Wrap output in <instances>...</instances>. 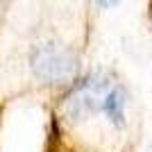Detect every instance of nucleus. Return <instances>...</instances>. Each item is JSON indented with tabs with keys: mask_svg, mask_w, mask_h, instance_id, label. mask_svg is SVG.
<instances>
[{
	"mask_svg": "<svg viewBox=\"0 0 152 152\" xmlns=\"http://www.w3.org/2000/svg\"><path fill=\"white\" fill-rule=\"evenodd\" d=\"M148 152H152V148H148Z\"/></svg>",
	"mask_w": 152,
	"mask_h": 152,
	"instance_id": "nucleus-4",
	"label": "nucleus"
},
{
	"mask_svg": "<svg viewBox=\"0 0 152 152\" xmlns=\"http://www.w3.org/2000/svg\"><path fill=\"white\" fill-rule=\"evenodd\" d=\"M125 107H127V91L123 86L116 84L114 89L109 91L107 100H104V107H102V114L107 116L114 125L123 127L125 125Z\"/></svg>",
	"mask_w": 152,
	"mask_h": 152,
	"instance_id": "nucleus-3",
	"label": "nucleus"
},
{
	"mask_svg": "<svg viewBox=\"0 0 152 152\" xmlns=\"http://www.w3.org/2000/svg\"><path fill=\"white\" fill-rule=\"evenodd\" d=\"M30 66L34 75L45 84H59L68 82L77 70V57L75 52L57 43V41H45L32 48Z\"/></svg>",
	"mask_w": 152,
	"mask_h": 152,
	"instance_id": "nucleus-1",
	"label": "nucleus"
},
{
	"mask_svg": "<svg viewBox=\"0 0 152 152\" xmlns=\"http://www.w3.org/2000/svg\"><path fill=\"white\" fill-rule=\"evenodd\" d=\"M114 86H116L114 80L107 73H91L82 82H77L73 91L66 95V100H64L66 116L70 121H82L95 111H102L104 100Z\"/></svg>",
	"mask_w": 152,
	"mask_h": 152,
	"instance_id": "nucleus-2",
	"label": "nucleus"
}]
</instances>
